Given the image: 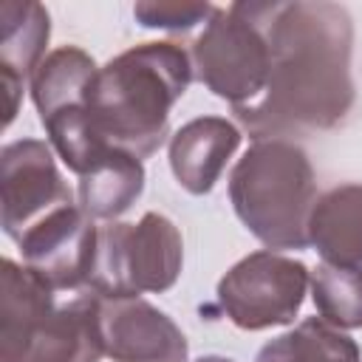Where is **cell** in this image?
<instances>
[{
    "label": "cell",
    "instance_id": "18",
    "mask_svg": "<svg viewBox=\"0 0 362 362\" xmlns=\"http://www.w3.org/2000/svg\"><path fill=\"white\" fill-rule=\"evenodd\" d=\"M215 6L209 3H136L133 14L141 25L147 28H167V31H181L192 28L204 20H209Z\"/></svg>",
    "mask_w": 362,
    "mask_h": 362
},
{
    "label": "cell",
    "instance_id": "14",
    "mask_svg": "<svg viewBox=\"0 0 362 362\" xmlns=\"http://www.w3.org/2000/svg\"><path fill=\"white\" fill-rule=\"evenodd\" d=\"M308 243L322 263L362 272V184L334 187L314 204Z\"/></svg>",
    "mask_w": 362,
    "mask_h": 362
},
{
    "label": "cell",
    "instance_id": "17",
    "mask_svg": "<svg viewBox=\"0 0 362 362\" xmlns=\"http://www.w3.org/2000/svg\"><path fill=\"white\" fill-rule=\"evenodd\" d=\"M320 317L337 328H362V272L320 263L311 272Z\"/></svg>",
    "mask_w": 362,
    "mask_h": 362
},
{
    "label": "cell",
    "instance_id": "15",
    "mask_svg": "<svg viewBox=\"0 0 362 362\" xmlns=\"http://www.w3.org/2000/svg\"><path fill=\"white\" fill-rule=\"evenodd\" d=\"M144 167L139 158L113 150L102 164L79 178V206L88 218L113 221L141 195Z\"/></svg>",
    "mask_w": 362,
    "mask_h": 362
},
{
    "label": "cell",
    "instance_id": "10",
    "mask_svg": "<svg viewBox=\"0 0 362 362\" xmlns=\"http://www.w3.org/2000/svg\"><path fill=\"white\" fill-rule=\"evenodd\" d=\"M0 204H3V232L11 240H20L31 226H37L54 209L74 204L71 189L62 181L45 141L23 139L3 150Z\"/></svg>",
    "mask_w": 362,
    "mask_h": 362
},
{
    "label": "cell",
    "instance_id": "4",
    "mask_svg": "<svg viewBox=\"0 0 362 362\" xmlns=\"http://www.w3.org/2000/svg\"><path fill=\"white\" fill-rule=\"evenodd\" d=\"M229 198L243 226L269 249H305L317 181L288 139H260L235 164Z\"/></svg>",
    "mask_w": 362,
    "mask_h": 362
},
{
    "label": "cell",
    "instance_id": "7",
    "mask_svg": "<svg viewBox=\"0 0 362 362\" xmlns=\"http://www.w3.org/2000/svg\"><path fill=\"white\" fill-rule=\"evenodd\" d=\"M192 74L221 99L240 110L266 85L269 45L252 3L215 8L192 42Z\"/></svg>",
    "mask_w": 362,
    "mask_h": 362
},
{
    "label": "cell",
    "instance_id": "13",
    "mask_svg": "<svg viewBox=\"0 0 362 362\" xmlns=\"http://www.w3.org/2000/svg\"><path fill=\"white\" fill-rule=\"evenodd\" d=\"M238 144L240 130L232 122L221 116H201L175 130L170 141V167L187 192L204 195L215 187Z\"/></svg>",
    "mask_w": 362,
    "mask_h": 362
},
{
    "label": "cell",
    "instance_id": "5",
    "mask_svg": "<svg viewBox=\"0 0 362 362\" xmlns=\"http://www.w3.org/2000/svg\"><path fill=\"white\" fill-rule=\"evenodd\" d=\"M181 235L158 212H144L139 223H105L99 226L88 288L105 300L167 291L181 274Z\"/></svg>",
    "mask_w": 362,
    "mask_h": 362
},
{
    "label": "cell",
    "instance_id": "9",
    "mask_svg": "<svg viewBox=\"0 0 362 362\" xmlns=\"http://www.w3.org/2000/svg\"><path fill=\"white\" fill-rule=\"evenodd\" d=\"M99 226L82 212V206L68 204L54 209L37 226H31L20 240L23 266L31 269L54 291H85L93 257H96Z\"/></svg>",
    "mask_w": 362,
    "mask_h": 362
},
{
    "label": "cell",
    "instance_id": "19",
    "mask_svg": "<svg viewBox=\"0 0 362 362\" xmlns=\"http://www.w3.org/2000/svg\"><path fill=\"white\" fill-rule=\"evenodd\" d=\"M195 362H232V359H226V356H201Z\"/></svg>",
    "mask_w": 362,
    "mask_h": 362
},
{
    "label": "cell",
    "instance_id": "8",
    "mask_svg": "<svg viewBox=\"0 0 362 362\" xmlns=\"http://www.w3.org/2000/svg\"><path fill=\"white\" fill-rule=\"evenodd\" d=\"M305 288L308 269L300 260L255 252L221 277L218 303L238 328L263 331L291 322L303 305Z\"/></svg>",
    "mask_w": 362,
    "mask_h": 362
},
{
    "label": "cell",
    "instance_id": "12",
    "mask_svg": "<svg viewBox=\"0 0 362 362\" xmlns=\"http://www.w3.org/2000/svg\"><path fill=\"white\" fill-rule=\"evenodd\" d=\"M51 34L48 11L40 3H0V82L6 96V124H11L23 85L42 62Z\"/></svg>",
    "mask_w": 362,
    "mask_h": 362
},
{
    "label": "cell",
    "instance_id": "11",
    "mask_svg": "<svg viewBox=\"0 0 362 362\" xmlns=\"http://www.w3.org/2000/svg\"><path fill=\"white\" fill-rule=\"evenodd\" d=\"M105 354L113 362H184L181 328L141 297L105 300L99 305Z\"/></svg>",
    "mask_w": 362,
    "mask_h": 362
},
{
    "label": "cell",
    "instance_id": "16",
    "mask_svg": "<svg viewBox=\"0 0 362 362\" xmlns=\"http://www.w3.org/2000/svg\"><path fill=\"white\" fill-rule=\"evenodd\" d=\"M255 362H362L356 342L322 317H308L297 328L266 342Z\"/></svg>",
    "mask_w": 362,
    "mask_h": 362
},
{
    "label": "cell",
    "instance_id": "3",
    "mask_svg": "<svg viewBox=\"0 0 362 362\" xmlns=\"http://www.w3.org/2000/svg\"><path fill=\"white\" fill-rule=\"evenodd\" d=\"M102 297L90 288L57 303V291L31 269L0 263V359L3 362H99L105 354Z\"/></svg>",
    "mask_w": 362,
    "mask_h": 362
},
{
    "label": "cell",
    "instance_id": "6",
    "mask_svg": "<svg viewBox=\"0 0 362 362\" xmlns=\"http://www.w3.org/2000/svg\"><path fill=\"white\" fill-rule=\"evenodd\" d=\"M96 74L93 59L74 45L51 51L31 76V99L40 122L65 161L79 178L102 164L113 150L105 147L88 116V88Z\"/></svg>",
    "mask_w": 362,
    "mask_h": 362
},
{
    "label": "cell",
    "instance_id": "2",
    "mask_svg": "<svg viewBox=\"0 0 362 362\" xmlns=\"http://www.w3.org/2000/svg\"><path fill=\"white\" fill-rule=\"evenodd\" d=\"M192 82V59L175 42H144L96 68L88 116L96 139L133 158L153 156L167 139L173 105Z\"/></svg>",
    "mask_w": 362,
    "mask_h": 362
},
{
    "label": "cell",
    "instance_id": "1",
    "mask_svg": "<svg viewBox=\"0 0 362 362\" xmlns=\"http://www.w3.org/2000/svg\"><path fill=\"white\" fill-rule=\"evenodd\" d=\"M266 34L263 93L235 110L255 141L337 127L354 105V25L337 3H252Z\"/></svg>",
    "mask_w": 362,
    "mask_h": 362
}]
</instances>
